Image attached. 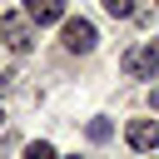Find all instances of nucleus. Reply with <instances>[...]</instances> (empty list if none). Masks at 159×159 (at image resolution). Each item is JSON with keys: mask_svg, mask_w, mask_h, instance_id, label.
<instances>
[{"mask_svg": "<svg viewBox=\"0 0 159 159\" xmlns=\"http://www.w3.org/2000/svg\"><path fill=\"white\" fill-rule=\"evenodd\" d=\"M0 45L15 55H30L35 50V20L30 15H0Z\"/></svg>", "mask_w": 159, "mask_h": 159, "instance_id": "1", "label": "nucleus"}, {"mask_svg": "<svg viewBox=\"0 0 159 159\" xmlns=\"http://www.w3.org/2000/svg\"><path fill=\"white\" fill-rule=\"evenodd\" d=\"M70 159H80V154H70Z\"/></svg>", "mask_w": 159, "mask_h": 159, "instance_id": "9", "label": "nucleus"}, {"mask_svg": "<svg viewBox=\"0 0 159 159\" xmlns=\"http://www.w3.org/2000/svg\"><path fill=\"white\" fill-rule=\"evenodd\" d=\"M94 25L84 20V15H75V20H65V50H75V55H89L94 50Z\"/></svg>", "mask_w": 159, "mask_h": 159, "instance_id": "3", "label": "nucleus"}, {"mask_svg": "<svg viewBox=\"0 0 159 159\" xmlns=\"http://www.w3.org/2000/svg\"><path fill=\"white\" fill-rule=\"evenodd\" d=\"M119 65H124V75H129V80H149V75H159V40H144V45H139V50H129Z\"/></svg>", "mask_w": 159, "mask_h": 159, "instance_id": "2", "label": "nucleus"}, {"mask_svg": "<svg viewBox=\"0 0 159 159\" xmlns=\"http://www.w3.org/2000/svg\"><path fill=\"white\" fill-rule=\"evenodd\" d=\"M0 124H5V114H0Z\"/></svg>", "mask_w": 159, "mask_h": 159, "instance_id": "10", "label": "nucleus"}, {"mask_svg": "<svg viewBox=\"0 0 159 159\" xmlns=\"http://www.w3.org/2000/svg\"><path fill=\"white\" fill-rule=\"evenodd\" d=\"M25 159H60V154H55V144L35 139V144H25Z\"/></svg>", "mask_w": 159, "mask_h": 159, "instance_id": "6", "label": "nucleus"}, {"mask_svg": "<svg viewBox=\"0 0 159 159\" xmlns=\"http://www.w3.org/2000/svg\"><path fill=\"white\" fill-rule=\"evenodd\" d=\"M104 10H109L114 20H124V15H134V0H104Z\"/></svg>", "mask_w": 159, "mask_h": 159, "instance_id": "7", "label": "nucleus"}, {"mask_svg": "<svg viewBox=\"0 0 159 159\" xmlns=\"http://www.w3.org/2000/svg\"><path fill=\"white\" fill-rule=\"evenodd\" d=\"M124 139H129V149H159V119H134L124 129Z\"/></svg>", "mask_w": 159, "mask_h": 159, "instance_id": "4", "label": "nucleus"}, {"mask_svg": "<svg viewBox=\"0 0 159 159\" xmlns=\"http://www.w3.org/2000/svg\"><path fill=\"white\" fill-rule=\"evenodd\" d=\"M149 99H154V114H159V89H154V94H149Z\"/></svg>", "mask_w": 159, "mask_h": 159, "instance_id": "8", "label": "nucleus"}, {"mask_svg": "<svg viewBox=\"0 0 159 159\" xmlns=\"http://www.w3.org/2000/svg\"><path fill=\"white\" fill-rule=\"evenodd\" d=\"M25 15L35 25H55V20H65V0H25Z\"/></svg>", "mask_w": 159, "mask_h": 159, "instance_id": "5", "label": "nucleus"}]
</instances>
